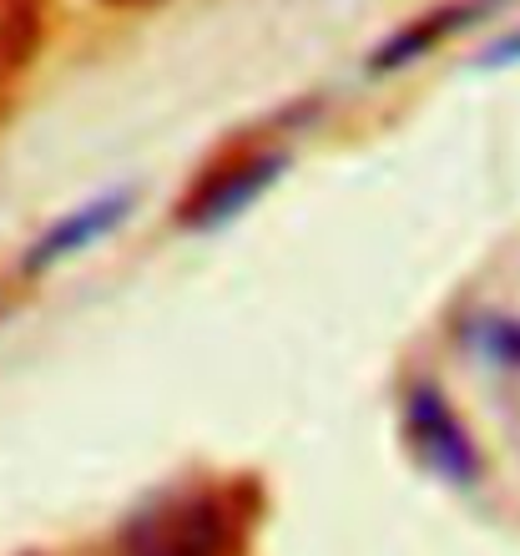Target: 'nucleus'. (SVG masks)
<instances>
[{"mask_svg": "<svg viewBox=\"0 0 520 556\" xmlns=\"http://www.w3.org/2000/svg\"><path fill=\"white\" fill-rule=\"evenodd\" d=\"M238 521L217 496H167L122 531V556H232Z\"/></svg>", "mask_w": 520, "mask_h": 556, "instance_id": "f257e3e1", "label": "nucleus"}, {"mask_svg": "<svg viewBox=\"0 0 520 556\" xmlns=\"http://www.w3.org/2000/svg\"><path fill=\"white\" fill-rule=\"evenodd\" d=\"M122 207H127V198L116 192V198H102V203H91V207H81V213H72V223H61L56 233H51L41 249H36V264L72 258L76 249H87L91 238H102L106 228H116V223H122Z\"/></svg>", "mask_w": 520, "mask_h": 556, "instance_id": "f03ea898", "label": "nucleus"}, {"mask_svg": "<svg viewBox=\"0 0 520 556\" xmlns=\"http://www.w3.org/2000/svg\"><path fill=\"white\" fill-rule=\"evenodd\" d=\"M415 425L424 430V451H430L434 466H445L449 476H470V445H465L460 425L449 420V410L434 405V395H419L415 400Z\"/></svg>", "mask_w": 520, "mask_h": 556, "instance_id": "7ed1b4c3", "label": "nucleus"}, {"mask_svg": "<svg viewBox=\"0 0 520 556\" xmlns=\"http://www.w3.org/2000/svg\"><path fill=\"white\" fill-rule=\"evenodd\" d=\"M41 41V0H0V72L26 66Z\"/></svg>", "mask_w": 520, "mask_h": 556, "instance_id": "20e7f679", "label": "nucleus"}, {"mask_svg": "<svg viewBox=\"0 0 520 556\" xmlns=\"http://www.w3.org/2000/svg\"><path fill=\"white\" fill-rule=\"evenodd\" d=\"M506 56H520V41H516V46H506Z\"/></svg>", "mask_w": 520, "mask_h": 556, "instance_id": "39448f33", "label": "nucleus"}, {"mask_svg": "<svg viewBox=\"0 0 520 556\" xmlns=\"http://www.w3.org/2000/svg\"><path fill=\"white\" fill-rule=\"evenodd\" d=\"M116 5H142V0H116Z\"/></svg>", "mask_w": 520, "mask_h": 556, "instance_id": "423d86ee", "label": "nucleus"}]
</instances>
